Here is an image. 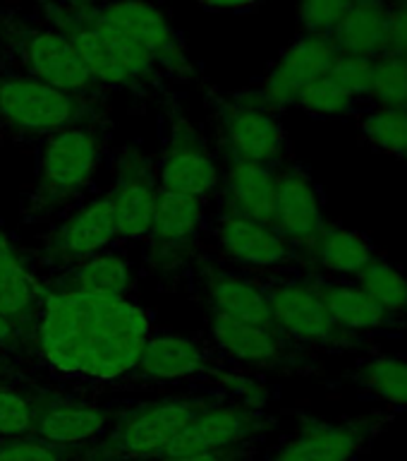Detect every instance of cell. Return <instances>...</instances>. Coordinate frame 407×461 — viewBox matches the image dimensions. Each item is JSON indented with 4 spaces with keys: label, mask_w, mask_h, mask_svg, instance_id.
Returning a JSON list of instances; mask_svg holds the SVG:
<instances>
[{
    "label": "cell",
    "mask_w": 407,
    "mask_h": 461,
    "mask_svg": "<svg viewBox=\"0 0 407 461\" xmlns=\"http://www.w3.org/2000/svg\"><path fill=\"white\" fill-rule=\"evenodd\" d=\"M118 236V219L111 194L86 204L56 236V252L67 258H86L106 248Z\"/></svg>",
    "instance_id": "ffe728a7"
},
{
    "label": "cell",
    "mask_w": 407,
    "mask_h": 461,
    "mask_svg": "<svg viewBox=\"0 0 407 461\" xmlns=\"http://www.w3.org/2000/svg\"><path fill=\"white\" fill-rule=\"evenodd\" d=\"M58 29L70 36L93 82L128 86L156 75V60L118 29L101 22L92 10L75 14Z\"/></svg>",
    "instance_id": "7a4b0ae2"
},
{
    "label": "cell",
    "mask_w": 407,
    "mask_h": 461,
    "mask_svg": "<svg viewBox=\"0 0 407 461\" xmlns=\"http://www.w3.org/2000/svg\"><path fill=\"white\" fill-rule=\"evenodd\" d=\"M358 382L379 402L407 409V358L405 356H372L358 367Z\"/></svg>",
    "instance_id": "83f0119b"
},
{
    "label": "cell",
    "mask_w": 407,
    "mask_h": 461,
    "mask_svg": "<svg viewBox=\"0 0 407 461\" xmlns=\"http://www.w3.org/2000/svg\"><path fill=\"white\" fill-rule=\"evenodd\" d=\"M165 461H226V456L218 452H197V454H178V456H168Z\"/></svg>",
    "instance_id": "ab89813d"
},
{
    "label": "cell",
    "mask_w": 407,
    "mask_h": 461,
    "mask_svg": "<svg viewBox=\"0 0 407 461\" xmlns=\"http://www.w3.org/2000/svg\"><path fill=\"white\" fill-rule=\"evenodd\" d=\"M10 334H13V324H10L5 315H0V341H7Z\"/></svg>",
    "instance_id": "60d3db41"
},
{
    "label": "cell",
    "mask_w": 407,
    "mask_h": 461,
    "mask_svg": "<svg viewBox=\"0 0 407 461\" xmlns=\"http://www.w3.org/2000/svg\"><path fill=\"white\" fill-rule=\"evenodd\" d=\"M82 104L75 94L34 77H0V115L22 130L58 132L77 121Z\"/></svg>",
    "instance_id": "5b68a950"
},
{
    "label": "cell",
    "mask_w": 407,
    "mask_h": 461,
    "mask_svg": "<svg viewBox=\"0 0 407 461\" xmlns=\"http://www.w3.org/2000/svg\"><path fill=\"white\" fill-rule=\"evenodd\" d=\"M295 106L316 118H341L358 108V99H352L343 86H338L329 75H323L302 89Z\"/></svg>",
    "instance_id": "d6a6232c"
},
{
    "label": "cell",
    "mask_w": 407,
    "mask_h": 461,
    "mask_svg": "<svg viewBox=\"0 0 407 461\" xmlns=\"http://www.w3.org/2000/svg\"><path fill=\"white\" fill-rule=\"evenodd\" d=\"M372 63L369 58L338 56L326 72L338 86H343L352 99H367L372 86Z\"/></svg>",
    "instance_id": "e575fe53"
},
{
    "label": "cell",
    "mask_w": 407,
    "mask_h": 461,
    "mask_svg": "<svg viewBox=\"0 0 407 461\" xmlns=\"http://www.w3.org/2000/svg\"><path fill=\"white\" fill-rule=\"evenodd\" d=\"M359 130L374 149L391 154L407 166V108H379L367 111Z\"/></svg>",
    "instance_id": "4dcf8cb0"
},
{
    "label": "cell",
    "mask_w": 407,
    "mask_h": 461,
    "mask_svg": "<svg viewBox=\"0 0 407 461\" xmlns=\"http://www.w3.org/2000/svg\"><path fill=\"white\" fill-rule=\"evenodd\" d=\"M302 250L307 252L312 265L341 279H358V274L376 258V250L365 233L331 223H326L322 233Z\"/></svg>",
    "instance_id": "ac0fdd59"
},
{
    "label": "cell",
    "mask_w": 407,
    "mask_h": 461,
    "mask_svg": "<svg viewBox=\"0 0 407 461\" xmlns=\"http://www.w3.org/2000/svg\"><path fill=\"white\" fill-rule=\"evenodd\" d=\"M338 56L374 58L391 50V5L384 0H355L331 34Z\"/></svg>",
    "instance_id": "e0dca14e"
},
{
    "label": "cell",
    "mask_w": 407,
    "mask_h": 461,
    "mask_svg": "<svg viewBox=\"0 0 407 461\" xmlns=\"http://www.w3.org/2000/svg\"><path fill=\"white\" fill-rule=\"evenodd\" d=\"M34 418L29 403L14 392L0 389V435H24L31 430Z\"/></svg>",
    "instance_id": "d590c367"
},
{
    "label": "cell",
    "mask_w": 407,
    "mask_h": 461,
    "mask_svg": "<svg viewBox=\"0 0 407 461\" xmlns=\"http://www.w3.org/2000/svg\"><path fill=\"white\" fill-rule=\"evenodd\" d=\"M36 298V286L14 250L0 236V315L10 322L24 315Z\"/></svg>",
    "instance_id": "f546056e"
},
{
    "label": "cell",
    "mask_w": 407,
    "mask_h": 461,
    "mask_svg": "<svg viewBox=\"0 0 407 461\" xmlns=\"http://www.w3.org/2000/svg\"><path fill=\"white\" fill-rule=\"evenodd\" d=\"M218 240L228 258L247 267H280L293 258V245L273 229L244 216H223L218 226Z\"/></svg>",
    "instance_id": "5bb4252c"
},
{
    "label": "cell",
    "mask_w": 407,
    "mask_h": 461,
    "mask_svg": "<svg viewBox=\"0 0 407 461\" xmlns=\"http://www.w3.org/2000/svg\"><path fill=\"white\" fill-rule=\"evenodd\" d=\"M391 53L407 60V0L391 5Z\"/></svg>",
    "instance_id": "74e56055"
},
{
    "label": "cell",
    "mask_w": 407,
    "mask_h": 461,
    "mask_svg": "<svg viewBox=\"0 0 407 461\" xmlns=\"http://www.w3.org/2000/svg\"><path fill=\"white\" fill-rule=\"evenodd\" d=\"M208 294L218 315L233 317L240 322L273 327L269 298L257 284L243 276H233V274H214L208 281Z\"/></svg>",
    "instance_id": "603a6c76"
},
{
    "label": "cell",
    "mask_w": 407,
    "mask_h": 461,
    "mask_svg": "<svg viewBox=\"0 0 407 461\" xmlns=\"http://www.w3.org/2000/svg\"><path fill=\"white\" fill-rule=\"evenodd\" d=\"M257 428V416L240 409H216L194 413L182 430L173 438L165 456L197 452H218L223 447L240 442Z\"/></svg>",
    "instance_id": "9a60e30c"
},
{
    "label": "cell",
    "mask_w": 407,
    "mask_h": 461,
    "mask_svg": "<svg viewBox=\"0 0 407 461\" xmlns=\"http://www.w3.org/2000/svg\"><path fill=\"white\" fill-rule=\"evenodd\" d=\"M194 3H199L208 10H218V13H243V10L261 5L264 0H194Z\"/></svg>",
    "instance_id": "f35d334b"
},
{
    "label": "cell",
    "mask_w": 407,
    "mask_h": 461,
    "mask_svg": "<svg viewBox=\"0 0 407 461\" xmlns=\"http://www.w3.org/2000/svg\"><path fill=\"white\" fill-rule=\"evenodd\" d=\"M149 339L142 308L122 295L60 291L46 298L41 341L50 366L89 377H118L137 367Z\"/></svg>",
    "instance_id": "6da1fadb"
},
{
    "label": "cell",
    "mask_w": 407,
    "mask_h": 461,
    "mask_svg": "<svg viewBox=\"0 0 407 461\" xmlns=\"http://www.w3.org/2000/svg\"><path fill=\"white\" fill-rule=\"evenodd\" d=\"M0 461H58V454L43 442H17L0 449Z\"/></svg>",
    "instance_id": "8d00e7d4"
},
{
    "label": "cell",
    "mask_w": 407,
    "mask_h": 461,
    "mask_svg": "<svg viewBox=\"0 0 407 461\" xmlns=\"http://www.w3.org/2000/svg\"><path fill=\"white\" fill-rule=\"evenodd\" d=\"M161 190L165 193H182L201 197L218 183V168L208 157L199 132L187 121L173 125L171 144L164 154L161 168Z\"/></svg>",
    "instance_id": "7c38bea8"
},
{
    "label": "cell",
    "mask_w": 407,
    "mask_h": 461,
    "mask_svg": "<svg viewBox=\"0 0 407 461\" xmlns=\"http://www.w3.org/2000/svg\"><path fill=\"white\" fill-rule=\"evenodd\" d=\"M336 58L338 50L331 36L302 34L280 53L276 65L264 77L259 96L271 111L295 106L302 89L316 77H323Z\"/></svg>",
    "instance_id": "52a82bcc"
},
{
    "label": "cell",
    "mask_w": 407,
    "mask_h": 461,
    "mask_svg": "<svg viewBox=\"0 0 407 461\" xmlns=\"http://www.w3.org/2000/svg\"><path fill=\"white\" fill-rule=\"evenodd\" d=\"M129 286V269L118 255H92L70 276V288L77 294L125 295Z\"/></svg>",
    "instance_id": "f1b7e54d"
},
{
    "label": "cell",
    "mask_w": 407,
    "mask_h": 461,
    "mask_svg": "<svg viewBox=\"0 0 407 461\" xmlns=\"http://www.w3.org/2000/svg\"><path fill=\"white\" fill-rule=\"evenodd\" d=\"M204 353L194 341L185 337H165L146 339L142 348V356L137 360L139 373L158 377V380H175V377H187L204 370Z\"/></svg>",
    "instance_id": "cb8c5ba5"
},
{
    "label": "cell",
    "mask_w": 407,
    "mask_h": 461,
    "mask_svg": "<svg viewBox=\"0 0 407 461\" xmlns=\"http://www.w3.org/2000/svg\"><path fill=\"white\" fill-rule=\"evenodd\" d=\"M384 3H388V5H394V3H401V0H384Z\"/></svg>",
    "instance_id": "b9f144b4"
},
{
    "label": "cell",
    "mask_w": 407,
    "mask_h": 461,
    "mask_svg": "<svg viewBox=\"0 0 407 461\" xmlns=\"http://www.w3.org/2000/svg\"><path fill=\"white\" fill-rule=\"evenodd\" d=\"M118 219V236H146L156 212V183L146 158L139 151H128L118 166L113 194H111Z\"/></svg>",
    "instance_id": "4fadbf2b"
},
{
    "label": "cell",
    "mask_w": 407,
    "mask_h": 461,
    "mask_svg": "<svg viewBox=\"0 0 407 461\" xmlns=\"http://www.w3.org/2000/svg\"><path fill=\"white\" fill-rule=\"evenodd\" d=\"M197 411L185 402H171L149 406L128 418L115 435V445L122 452L151 456V454H165L173 438L187 425V420Z\"/></svg>",
    "instance_id": "2e32d148"
},
{
    "label": "cell",
    "mask_w": 407,
    "mask_h": 461,
    "mask_svg": "<svg viewBox=\"0 0 407 461\" xmlns=\"http://www.w3.org/2000/svg\"><path fill=\"white\" fill-rule=\"evenodd\" d=\"M106 423V413L86 406H53L36 418V432L46 442L67 445L93 438Z\"/></svg>",
    "instance_id": "484cf974"
},
{
    "label": "cell",
    "mask_w": 407,
    "mask_h": 461,
    "mask_svg": "<svg viewBox=\"0 0 407 461\" xmlns=\"http://www.w3.org/2000/svg\"><path fill=\"white\" fill-rule=\"evenodd\" d=\"M99 164V144L86 130L65 128L46 142L39 193L58 200L84 187Z\"/></svg>",
    "instance_id": "9c48e42d"
},
{
    "label": "cell",
    "mask_w": 407,
    "mask_h": 461,
    "mask_svg": "<svg viewBox=\"0 0 407 461\" xmlns=\"http://www.w3.org/2000/svg\"><path fill=\"white\" fill-rule=\"evenodd\" d=\"M211 334L223 351L243 363L266 366V363H276L283 356V341L273 327L240 322V320L214 312Z\"/></svg>",
    "instance_id": "7402d4cb"
},
{
    "label": "cell",
    "mask_w": 407,
    "mask_h": 461,
    "mask_svg": "<svg viewBox=\"0 0 407 461\" xmlns=\"http://www.w3.org/2000/svg\"><path fill=\"white\" fill-rule=\"evenodd\" d=\"M355 0H297V22L305 34L331 36Z\"/></svg>",
    "instance_id": "836d02e7"
},
{
    "label": "cell",
    "mask_w": 407,
    "mask_h": 461,
    "mask_svg": "<svg viewBox=\"0 0 407 461\" xmlns=\"http://www.w3.org/2000/svg\"><path fill=\"white\" fill-rule=\"evenodd\" d=\"M316 288L333 322L352 337L359 339L362 334H372L394 322L358 281H322Z\"/></svg>",
    "instance_id": "d6986e66"
},
{
    "label": "cell",
    "mask_w": 407,
    "mask_h": 461,
    "mask_svg": "<svg viewBox=\"0 0 407 461\" xmlns=\"http://www.w3.org/2000/svg\"><path fill=\"white\" fill-rule=\"evenodd\" d=\"M358 284L391 320L407 317V274L386 258H376L358 274Z\"/></svg>",
    "instance_id": "4316f807"
},
{
    "label": "cell",
    "mask_w": 407,
    "mask_h": 461,
    "mask_svg": "<svg viewBox=\"0 0 407 461\" xmlns=\"http://www.w3.org/2000/svg\"><path fill=\"white\" fill-rule=\"evenodd\" d=\"M381 425V416L307 420L271 461H352L372 445Z\"/></svg>",
    "instance_id": "8992f818"
},
{
    "label": "cell",
    "mask_w": 407,
    "mask_h": 461,
    "mask_svg": "<svg viewBox=\"0 0 407 461\" xmlns=\"http://www.w3.org/2000/svg\"><path fill=\"white\" fill-rule=\"evenodd\" d=\"M226 140L235 158L271 166L286 151V130L261 96L240 99L226 113Z\"/></svg>",
    "instance_id": "30bf717a"
},
{
    "label": "cell",
    "mask_w": 407,
    "mask_h": 461,
    "mask_svg": "<svg viewBox=\"0 0 407 461\" xmlns=\"http://www.w3.org/2000/svg\"><path fill=\"white\" fill-rule=\"evenodd\" d=\"M101 22H106L129 41L142 46L158 68H168L173 72H190L185 46L180 41L178 32L173 29L161 7L149 0H111L106 5L92 10Z\"/></svg>",
    "instance_id": "277c9868"
},
{
    "label": "cell",
    "mask_w": 407,
    "mask_h": 461,
    "mask_svg": "<svg viewBox=\"0 0 407 461\" xmlns=\"http://www.w3.org/2000/svg\"><path fill=\"white\" fill-rule=\"evenodd\" d=\"M273 229L290 245H309L326 226L319 187L302 168H288L276 180Z\"/></svg>",
    "instance_id": "8fae6325"
},
{
    "label": "cell",
    "mask_w": 407,
    "mask_h": 461,
    "mask_svg": "<svg viewBox=\"0 0 407 461\" xmlns=\"http://www.w3.org/2000/svg\"><path fill=\"white\" fill-rule=\"evenodd\" d=\"M20 56L29 75L60 92L79 94L93 85L70 36L60 29H29L20 36Z\"/></svg>",
    "instance_id": "ba28073f"
},
{
    "label": "cell",
    "mask_w": 407,
    "mask_h": 461,
    "mask_svg": "<svg viewBox=\"0 0 407 461\" xmlns=\"http://www.w3.org/2000/svg\"><path fill=\"white\" fill-rule=\"evenodd\" d=\"M201 221V200L194 194L161 190L151 221V236L161 245H178L194 236Z\"/></svg>",
    "instance_id": "d4e9b609"
},
{
    "label": "cell",
    "mask_w": 407,
    "mask_h": 461,
    "mask_svg": "<svg viewBox=\"0 0 407 461\" xmlns=\"http://www.w3.org/2000/svg\"><path fill=\"white\" fill-rule=\"evenodd\" d=\"M379 108H407V60L395 53L374 58L369 96Z\"/></svg>",
    "instance_id": "1f68e13d"
},
{
    "label": "cell",
    "mask_w": 407,
    "mask_h": 461,
    "mask_svg": "<svg viewBox=\"0 0 407 461\" xmlns=\"http://www.w3.org/2000/svg\"><path fill=\"white\" fill-rule=\"evenodd\" d=\"M266 298L273 330L283 331L295 341L331 348H348L358 341V337H352L333 322L316 284H279L266 291Z\"/></svg>",
    "instance_id": "3957f363"
},
{
    "label": "cell",
    "mask_w": 407,
    "mask_h": 461,
    "mask_svg": "<svg viewBox=\"0 0 407 461\" xmlns=\"http://www.w3.org/2000/svg\"><path fill=\"white\" fill-rule=\"evenodd\" d=\"M276 180L279 176L269 166L235 158L228 171V197L233 207L230 214L271 223L273 204H276Z\"/></svg>",
    "instance_id": "44dd1931"
},
{
    "label": "cell",
    "mask_w": 407,
    "mask_h": 461,
    "mask_svg": "<svg viewBox=\"0 0 407 461\" xmlns=\"http://www.w3.org/2000/svg\"><path fill=\"white\" fill-rule=\"evenodd\" d=\"M72 3H86V0H72Z\"/></svg>",
    "instance_id": "7bdbcfd3"
}]
</instances>
